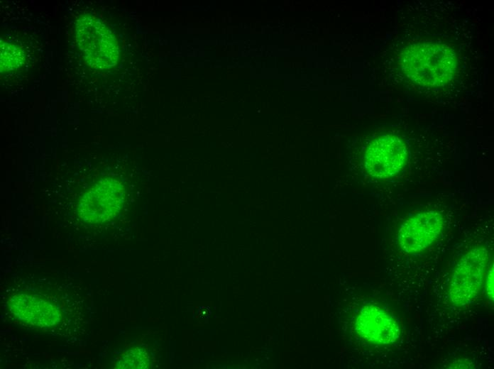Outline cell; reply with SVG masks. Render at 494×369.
Listing matches in <instances>:
<instances>
[{"label":"cell","instance_id":"6da1fadb","mask_svg":"<svg viewBox=\"0 0 494 369\" xmlns=\"http://www.w3.org/2000/svg\"><path fill=\"white\" fill-rule=\"evenodd\" d=\"M76 38L85 61L91 67L104 70L119 59V46L111 31L98 18L85 14L76 21Z\"/></svg>","mask_w":494,"mask_h":369},{"label":"cell","instance_id":"7a4b0ae2","mask_svg":"<svg viewBox=\"0 0 494 369\" xmlns=\"http://www.w3.org/2000/svg\"><path fill=\"white\" fill-rule=\"evenodd\" d=\"M489 261L485 248H476L464 255L454 270L449 285V297L457 306L473 302L482 287Z\"/></svg>","mask_w":494,"mask_h":369},{"label":"cell","instance_id":"3957f363","mask_svg":"<svg viewBox=\"0 0 494 369\" xmlns=\"http://www.w3.org/2000/svg\"><path fill=\"white\" fill-rule=\"evenodd\" d=\"M125 189L122 183L106 177L99 180L79 199L78 214L90 224H101L113 218L122 208Z\"/></svg>","mask_w":494,"mask_h":369},{"label":"cell","instance_id":"277c9868","mask_svg":"<svg viewBox=\"0 0 494 369\" xmlns=\"http://www.w3.org/2000/svg\"><path fill=\"white\" fill-rule=\"evenodd\" d=\"M407 158L406 144L399 137L387 134L374 139L365 155L368 172L378 178H387L403 167Z\"/></svg>","mask_w":494,"mask_h":369},{"label":"cell","instance_id":"5b68a950","mask_svg":"<svg viewBox=\"0 0 494 369\" xmlns=\"http://www.w3.org/2000/svg\"><path fill=\"white\" fill-rule=\"evenodd\" d=\"M443 228V217L437 211H427L417 214L400 226L397 241L407 253L422 251L439 236Z\"/></svg>","mask_w":494,"mask_h":369},{"label":"cell","instance_id":"8992f818","mask_svg":"<svg viewBox=\"0 0 494 369\" xmlns=\"http://www.w3.org/2000/svg\"><path fill=\"white\" fill-rule=\"evenodd\" d=\"M356 332L365 340L378 344L395 343L400 336L396 319L381 308L365 306L356 319Z\"/></svg>","mask_w":494,"mask_h":369},{"label":"cell","instance_id":"52a82bcc","mask_svg":"<svg viewBox=\"0 0 494 369\" xmlns=\"http://www.w3.org/2000/svg\"><path fill=\"white\" fill-rule=\"evenodd\" d=\"M9 310L18 319L38 327L56 325L60 318L58 309L40 297L18 294L9 300Z\"/></svg>","mask_w":494,"mask_h":369},{"label":"cell","instance_id":"ba28073f","mask_svg":"<svg viewBox=\"0 0 494 369\" xmlns=\"http://www.w3.org/2000/svg\"><path fill=\"white\" fill-rule=\"evenodd\" d=\"M150 365V357L146 349L134 348L126 351L117 360L119 369H145Z\"/></svg>","mask_w":494,"mask_h":369},{"label":"cell","instance_id":"9c48e42d","mask_svg":"<svg viewBox=\"0 0 494 369\" xmlns=\"http://www.w3.org/2000/svg\"><path fill=\"white\" fill-rule=\"evenodd\" d=\"M24 60L23 53L17 46L9 43H1V70L10 71L20 67Z\"/></svg>","mask_w":494,"mask_h":369},{"label":"cell","instance_id":"30bf717a","mask_svg":"<svg viewBox=\"0 0 494 369\" xmlns=\"http://www.w3.org/2000/svg\"><path fill=\"white\" fill-rule=\"evenodd\" d=\"M486 292L488 297L493 300V265H490L486 276Z\"/></svg>","mask_w":494,"mask_h":369}]
</instances>
